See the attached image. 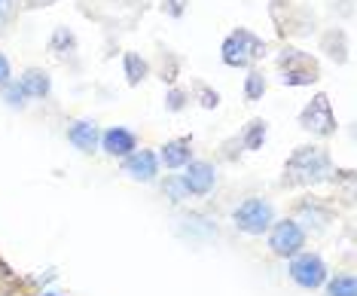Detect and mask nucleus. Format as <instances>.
I'll use <instances>...</instances> for the list:
<instances>
[{
    "label": "nucleus",
    "instance_id": "1",
    "mask_svg": "<svg viewBox=\"0 0 357 296\" xmlns=\"http://www.w3.org/2000/svg\"><path fill=\"white\" fill-rule=\"evenodd\" d=\"M333 177V156L321 144H303L284 162L281 186H314Z\"/></svg>",
    "mask_w": 357,
    "mask_h": 296
},
{
    "label": "nucleus",
    "instance_id": "2",
    "mask_svg": "<svg viewBox=\"0 0 357 296\" xmlns=\"http://www.w3.org/2000/svg\"><path fill=\"white\" fill-rule=\"evenodd\" d=\"M266 55V40L257 37L250 28H235L226 34L223 46H220V59L226 68L235 71H248L257 68V61Z\"/></svg>",
    "mask_w": 357,
    "mask_h": 296
},
{
    "label": "nucleus",
    "instance_id": "3",
    "mask_svg": "<svg viewBox=\"0 0 357 296\" xmlns=\"http://www.w3.org/2000/svg\"><path fill=\"white\" fill-rule=\"evenodd\" d=\"M275 220H278L275 205L269 199H263V195H248V199H241L232 208V226L241 235H250V238H263Z\"/></svg>",
    "mask_w": 357,
    "mask_h": 296
},
{
    "label": "nucleus",
    "instance_id": "4",
    "mask_svg": "<svg viewBox=\"0 0 357 296\" xmlns=\"http://www.w3.org/2000/svg\"><path fill=\"white\" fill-rule=\"evenodd\" d=\"M287 275H290V281L296 287H303V290H321L330 278V266L318 251L305 248V251H299L296 257L287 260Z\"/></svg>",
    "mask_w": 357,
    "mask_h": 296
},
{
    "label": "nucleus",
    "instance_id": "5",
    "mask_svg": "<svg viewBox=\"0 0 357 296\" xmlns=\"http://www.w3.org/2000/svg\"><path fill=\"white\" fill-rule=\"evenodd\" d=\"M299 128L308 131L312 138H333L336 135V128H339V122H336V113H333V101H330V95L327 92H318V95H312V101H308L303 110H299Z\"/></svg>",
    "mask_w": 357,
    "mask_h": 296
},
{
    "label": "nucleus",
    "instance_id": "6",
    "mask_svg": "<svg viewBox=\"0 0 357 296\" xmlns=\"http://www.w3.org/2000/svg\"><path fill=\"white\" fill-rule=\"evenodd\" d=\"M290 220H296L303 226L305 235H321L327 232L336 220V208L321 199V195H303L299 202H294V211H290Z\"/></svg>",
    "mask_w": 357,
    "mask_h": 296
},
{
    "label": "nucleus",
    "instance_id": "7",
    "mask_svg": "<svg viewBox=\"0 0 357 296\" xmlns=\"http://www.w3.org/2000/svg\"><path fill=\"white\" fill-rule=\"evenodd\" d=\"M266 244H269L272 257L290 260V257H296L299 251H305L308 235L303 232V226H299L296 220L281 217V220H275V223L269 226V232H266Z\"/></svg>",
    "mask_w": 357,
    "mask_h": 296
},
{
    "label": "nucleus",
    "instance_id": "8",
    "mask_svg": "<svg viewBox=\"0 0 357 296\" xmlns=\"http://www.w3.org/2000/svg\"><path fill=\"white\" fill-rule=\"evenodd\" d=\"M181 180L186 186V193L192 195V199H205L217 190V184H220V175H217V165L208 159H192L190 165L181 171Z\"/></svg>",
    "mask_w": 357,
    "mask_h": 296
},
{
    "label": "nucleus",
    "instance_id": "9",
    "mask_svg": "<svg viewBox=\"0 0 357 296\" xmlns=\"http://www.w3.org/2000/svg\"><path fill=\"white\" fill-rule=\"evenodd\" d=\"M159 171H162V165H159L156 150H144L141 147V150H135L132 156L123 159V175L137 180V184H156Z\"/></svg>",
    "mask_w": 357,
    "mask_h": 296
},
{
    "label": "nucleus",
    "instance_id": "10",
    "mask_svg": "<svg viewBox=\"0 0 357 296\" xmlns=\"http://www.w3.org/2000/svg\"><path fill=\"white\" fill-rule=\"evenodd\" d=\"M98 150H101L104 156H110V159H119V162H123L126 156H132V153L137 150V135H135L132 128H126V126H110V128L101 131Z\"/></svg>",
    "mask_w": 357,
    "mask_h": 296
},
{
    "label": "nucleus",
    "instance_id": "11",
    "mask_svg": "<svg viewBox=\"0 0 357 296\" xmlns=\"http://www.w3.org/2000/svg\"><path fill=\"white\" fill-rule=\"evenodd\" d=\"M64 138H68V144H74L79 153L92 156V153H98V144H101V126L95 119H74L64 128Z\"/></svg>",
    "mask_w": 357,
    "mask_h": 296
},
{
    "label": "nucleus",
    "instance_id": "12",
    "mask_svg": "<svg viewBox=\"0 0 357 296\" xmlns=\"http://www.w3.org/2000/svg\"><path fill=\"white\" fill-rule=\"evenodd\" d=\"M159 165L168 171H183L196 156H192V138H172L159 147Z\"/></svg>",
    "mask_w": 357,
    "mask_h": 296
},
{
    "label": "nucleus",
    "instance_id": "13",
    "mask_svg": "<svg viewBox=\"0 0 357 296\" xmlns=\"http://www.w3.org/2000/svg\"><path fill=\"white\" fill-rule=\"evenodd\" d=\"M181 223H186V229H177V235L186 238V242H211V238H217V223L211 217H205V214L199 211H190L181 217Z\"/></svg>",
    "mask_w": 357,
    "mask_h": 296
},
{
    "label": "nucleus",
    "instance_id": "14",
    "mask_svg": "<svg viewBox=\"0 0 357 296\" xmlns=\"http://www.w3.org/2000/svg\"><path fill=\"white\" fill-rule=\"evenodd\" d=\"M19 86L25 89V95L34 98V101H46V98L52 95V77H50V71H43V68H25L19 77Z\"/></svg>",
    "mask_w": 357,
    "mask_h": 296
},
{
    "label": "nucleus",
    "instance_id": "15",
    "mask_svg": "<svg viewBox=\"0 0 357 296\" xmlns=\"http://www.w3.org/2000/svg\"><path fill=\"white\" fill-rule=\"evenodd\" d=\"M275 64H278V73L281 71H312V73H321L318 59H314L312 52L296 49V46H284L278 52V59H275Z\"/></svg>",
    "mask_w": 357,
    "mask_h": 296
},
{
    "label": "nucleus",
    "instance_id": "16",
    "mask_svg": "<svg viewBox=\"0 0 357 296\" xmlns=\"http://www.w3.org/2000/svg\"><path fill=\"white\" fill-rule=\"evenodd\" d=\"M321 52H327V59H333L336 64H345L348 52H351V46H348V34L342 28H327L321 34Z\"/></svg>",
    "mask_w": 357,
    "mask_h": 296
},
{
    "label": "nucleus",
    "instance_id": "17",
    "mask_svg": "<svg viewBox=\"0 0 357 296\" xmlns=\"http://www.w3.org/2000/svg\"><path fill=\"white\" fill-rule=\"evenodd\" d=\"M150 71H153V64L144 59L141 52H135V49H128V52H123V77H126V83L137 89L144 83V80L150 77Z\"/></svg>",
    "mask_w": 357,
    "mask_h": 296
},
{
    "label": "nucleus",
    "instance_id": "18",
    "mask_svg": "<svg viewBox=\"0 0 357 296\" xmlns=\"http://www.w3.org/2000/svg\"><path fill=\"white\" fill-rule=\"evenodd\" d=\"M266 138H269V122H266L263 117H254V119H250L245 128H241L238 144H241V150L257 153V150H263Z\"/></svg>",
    "mask_w": 357,
    "mask_h": 296
},
{
    "label": "nucleus",
    "instance_id": "19",
    "mask_svg": "<svg viewBox=\"0 0 357 296\" xmlns=\"http://www.w3.org/2000/svg\"><path fill=\"white\" fill-rule=\"evenodd\" d=\"M77 49H79V40H77V34L68 28V24H59V28L50 34V52L59 55V59L77 55Z\"/></svg>",
    "mask_w": 357,
    "mask_h": 296
},
{
    "label": "nucleus",
    "instance_id": "20",
    "mask_svg": "<svg viewBox=\"0 0 357 296\" xmlns=\"http://www.w3.org/2000/svg\"><path fill=\"white\" fill-rule=\"evenodd\" d=\"M266 92H269V77H266L259 68H248L245 86H241V95H245V101L248 104H257V101H263Z\"/></svg>",
    "mask_w": 357,
    "mask_h": 296
},
{
    "label": "nucleus",
    "instance_id": "21",
    "mask_svg": "<svg viewBox=\"0 0 357 296\" xmlns=\"http://www.w3.org/2000/svg\"><path fill=\"white\" fill-rule=\"evenodd\" d=\"M181 55L172 52V49H165L162 46L159 49V80L162 83H168V86H177V77H181Z\"/></svg>",
    "mask_w": 357,
    "mask_h": 296
},
{
    "label": "nucleus",
    "instance_id": "22",
    "mask_svg": "<svg viewBox=\"0 0 357 296\" xmlns=\"http://www.w3.org/2000/svg\"><path fill=\"white\" fill-rule=\"evenodd\" d=\"M327 296H357V281H354V275L351 272H336L327 278V284L321 287Z\"/></svg>",
    "mask_w": 357,
    "mask_h": 296
},
{
    "label": "nucleus",
    "instance_id": "23",
    "mask_svg": "<svg viewBox=\"0 0 357 296\" xmlns=\"http://www.w3.org/2000/svg\"><path fill=\"white\" fill-rule=\"evenodd\" d=\"M159 184V190H162V199H168L172 205H183L186 199H190V193H186V186H183V180H181V175H165L162 180H156Z\"/></svg>",
    "mask_w": 357,
    "mask_h": 296
},
{
    "label": "nucleus",
    "instance_id": "24",
    "mask_svg": "<svg viewBox=\"0 0 357 296\" xmlns=\"http://www.w3.org/2000/svg\"><path fill=\"white\" fill-rule=\"evenodd\" d=\"M190 98L199 101V107H205V110H217V107H220V92H217L214 86H208L205 80H192Z\"/></svg>",
    "mask_w": 357,
    "mask_h": 296
},
{
    "label": "nucleus",
    "instance_id": "25",
    "mask_svg": "<svg viewBox=\"0 0 357 296\" xmlns=\"http://www.w3.org/2000/svg\"><path fill=\"white\" fill-rule=\"evenodd\" d=\"M278 80H281V86H287V89H305V86L318 83L321 73H312V71H281Z\"/></svg>",
    "mask_w": 357,
    "mask_h": 296
},
{
    "label": "nucleus",
    "instance_id": "26",
    "mask_svg": "<svg viewBox=\"0 0 357 296\" xmlns=\"http://www.w3.org/2000/svg\"><path fill=\"white\" fill-rule=\"evenodd\" d=\"M0 98H3V104L13 107V110H25L28 107V95H25V89L19 86V80H10L6 86H0Z\"/></svg>",
    "mask_w": 357,
    "mask_h": 296
},
{
    "label": "nucleus",
    "instance_id": "27",
    "mask_svg": "<svg viewBox=\"0 0 357 296\" xmlns=\"http://www.w3.org/2000/svg\"><path fill=\"white\" fill-rule=\"evenodd\" d=\"M190 89H183V86H168V92H165V110L168 113H183L186 107H190Z\"/></svg>",
    "mask_w": 357,
    "mask_h": 296
},
{
    "label": "nucleus",
    "instance_id": "28",
    "mask_svg": "<svg viewBox=\"0 0 357 296\" xmlns=\"http://www.w3.org/2000/svg\"><path fill=\"white\" fill-rule=\"evenodd\" d=\"M22 13V0H0V34L10 31V24L19 19Z\"/></svg>",
    "mask_w": 357,
    "mask_h": 296
},
{
    "label": "nucleus",
    "instance_id": "29",
    "mask_svg": "<svg viewBox=\"0 0 357 296\" xmlns=\"http://www.w3.org/2000/svg\"><path fill=\"white\" fill-rule=\"evenodd\" d=\"M159 10L168 15V19H183L186 10H190V0H162Z\"/></svg>",
    "mask_w": 357,
    "mask_h": 296
},
{
    "label": "nucleus",
    "instance_id": "30",
    "mask_svg": "<svg viewBox=\"0 0 357 296\" xmlns=\"http://www.w3.org/2000/svg\"><path fill=\"white\" fill-rule=\"evenodd\" d=\"M13 80V64H10V59H6L3 52H0V86H6Z\"/></svg>",
    "mask_w": 357,
    "mask_h": 296
},
{
    "label": "nucleus",
    "instance_id": "31",
    "mask_svg": "<svg viewBox=\"0 0 357 296\" xmlns=\"http://www.w3.org/2000/svg\"><path fill=\"white\" fill-rule=\"evenodd\" d=\"M55 278H59V269H46L43 275H37V278H34V284L40 287V290H43V287H50V284L55 281Z\"/></svg>",
    "mask_w": 357,
    "mask_h": 296
},
{
    "label": "nucleus",
    "instance_id": "32",
    "mask_svg": "<svg viewBox=\"0 0 357 296\" xmlns=\"http://www.w3.org/2000/svg\"><path fill=\"white\" fill-rule=\"evenodd\" d=\"M37 296H68L64 290H55V287H43V290H40Z\"/></svg>",
    "mask_w": 357,
    "mask_h": 296
},
{
    "label": "nucleus",
    "instance_id": "33",
    "mask_svg": "<svg viewBox=\"0 0 357 296\" xmlns=\"http://www.w3.org/2000/svg\"><path fill=\"white\" fill-rule=\"evenodd\" d=\"M25 6H52L55 0H22Z\"/></svg>",
    "mask_w": 357,
    "mask_h": 296
},
{
    "label": "nucleus",
    "instance_id": "34",
    "mask_svg": "<svg viewBox=\"0 0 357 296\" xmlns=\"http://www.w3.org/2000/svg\"><path fill=\"white\" fill-rule=\"evenodd\" d=\"M0 296H13V290H6V287H0Z\"/></svg>",
    "mask_w": 357,
    "mask_h": 296
}]
</instances>
